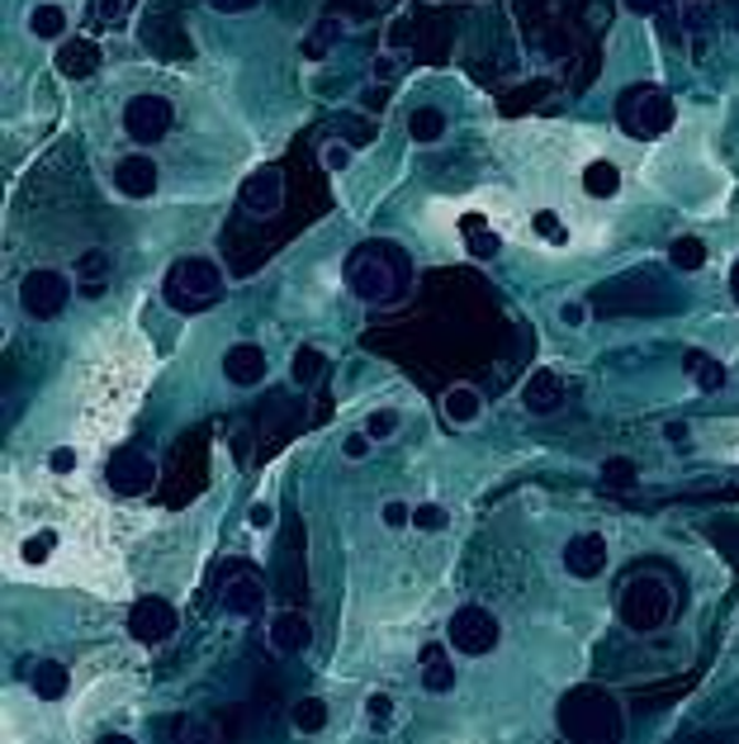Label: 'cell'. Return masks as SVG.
<instances>
[{"label":"cell","mask_w":739,"mask_h":744,"mask_svg":"<svg viewBox=\"0 0 739 744\" xmlns=\"http://www.w3.org/2000/svg\"><path fill=\"white\" fill-rule=\"evenodd\" d=\"M442 413L450 427H475L483 418V393L475 385H450L442 393Z\"/></svg>","instance_id":"obj_20"},{"label":"cell","mask_w":739,"mask_h":744,"mask_svg":"<svg viewBox=\"0 0 739 744\" xmlns=\"http://www.w3.org/2000/svg\"><path fill=\"white\" fill-rule=\"evenodd\" d=\"M346 290H351L360 304H389L399 294V261L394 251L370 242V247H356L346 257Z\"/></svg>","instance_id":"obj_4"},{"label":"cell","mask_w":739,"mask_h":744,"mask_svg":"<svg viewBox=\"0 0 739 744\" xmlns=\"http://www.w3.org/2000/svg\"><path fill=\"white\" fill-rule=\"evenodd\" d=\"M176 744H218V725L204 716H181L176 721Z\"/></svg>","instance_id":"obj_32"},{"label":"cell","mask_w":739,"mask_h":744,"mask_svg":"<svg viewBox=\"0 0 739 744\" xmlns=\"http://www.w3.org/2000/svg\"><path fill=\"white\" fill-rule=\"evenodd\" d=\"M123 14H129V0H96V6H90V20H96L100 29L123 24Z\"/></svg>","instance_id":"obj_39"},{"label":"cell","mask_w":739,"mask_h":744,"mask_svg":"<svg viewBox=\"0 0 739 744\" xmlns=\"http://www.w3.org/2000/svg\"><path fill=\"white\" fill-rule=\"evenodd\" d=\"M67 24H72V14L62 10V6H53V0L34 6V10H29V20H24L29 39H39V43H67Z\"/></svg>","instance_id":"obj_21"},{"label":"cell","mask_w":739,"mask_h":744,"mask_svg":"<svg viewBox=\"0 0 739 744\" xmlns=\"http://www.w3.org/2000/svg\"><path fill=\"white\" fill-rule=\"evenodd\" d=\"M100 261H105V257H100V251H86V257H81V276H86V294H100V280H96V276H100Z\"/></svg>","instance_id":"obj_47"},{"label":"cell","mask_w":739,"mask_h":744,"mask_svg":"<svg viewBox=\"0 0 739 744\" xmlns=\"http://www.w3.org/2000/svg\"><path fill=\"white\" fill-rule=\"evenodd\" d=\"M711 546H720L730 560H739V527H735V521H720V527H711Z\"/></svg>","instance_id":"obj_43"},{"label":"cell","mask_w":739,"mask_h":744,"mask_svg":"<svg viewBox=\"0 0 739 744\" xmlns=\"http://www.w3.org/2000/svg\"><path fill=\"white\" fill-rule=\"evenodd\" d=\"M171 123H176V109H171L166 95H133L129 105H123V133H129L138 148H156Z\"/></svg>","instance_id":"obj_8"},{"label":"cell","mask_w":739,"mask_h":744,"mask_svg":"<svg viewBox=\"0 0 739 744\" xmlns=\"http://www.w3.org/2000/svg\"><path fill=\"white\" fill-rule=\"evenodd\" d=\"M53 550H57V531H34L20 546V556H24V564H43V560H53Z\"/></svg>","instance_id":"obj_36"},{"label":"cell","mask_w":739,"mask_h":744,"mask_svg":"<svg viewBox=\"0 0 739 744\" xmlns=\"http://www.w3.org/2000/svg\"><path fill=\"white\" fill-rule=\"evenodd\" d=\"M209 6H224V10H251L257 0H209Z\"/></svg>","instance_id":"obj_50"},{"label":"cell","mask_w":739,"mask_h":744,"mask_svg":"<svg viewBox=\"0 0 739 744\" xmlns=\"http://www.w3.org/2000/svg\"><path fill=\"white\" fill-rule=\"evenodd\" d=\"M683 370L697 379V389H702V393H716V389H726V385H730V370L720 366V360H711L706 352H687V356H683Z\"/></svg>","instance_id":"obj_26"},{"label":"cell","mask_w":739,"mask_h":744,"mask_svg":"<svg viewBox=\"0 0 739 744\" xmlns=\"http://www.w3.org/2000/svg\"><path fill=\"white\" fill-rule=\"evenodd\" d=\"M422 688H427L432 698H446V692H455V659H450V645L446 640L422 645Z\"/></svg>","instance_id":"obj_17"},{"label":"cell","mask_w":739,"mask_h":744,"mask_svg":"<svg viewBox=\"0 0 739 744\" xmlns=\"http://www.w3.org/2000/svg\"><path fill=\"white\" fill-rule=\"evenodd\" d=\"M450 521V513L442 508V503H417L413 508V531H442Z\"/></svg>","instance_id":"obj_37"},{"label":"cell","mask_w":739,"mask_h":744,"mask_svg":"<svg viewBox=\"0 0 739 744\" xmlns=\"http://www.w3.org/2000/svg\"><path fill=\"white\" fill-rule=\"evenodd\" d=\"M517 399H522V408L526 413H550V408H559V399H564V379L555 375V370H531L526 375V385H522V393H517Z\"/></svg>","instance_id":"obj_19"},{"label":"cell","mask_w":739,"mask_h":744,"mask_svg":"<svg viewBox=\"0 0 739 744\" xmlns=\"http://www.w3.org/2000/svg\"><path fill=\"white\" fill-rule=\"evenodd\" d=\"M224 612H228V616H238V622H251V616H261V612H265V589H261V579L232 574V579L224 583Z\"/></svg>","instance_id":"obj_16"},{"label":"cell","mask_w":739,"mask_h":744,"mask_svg":"<svg viewBox=\"0 0 739 744\" xmlns=\"http://www.w3.org/2000/svg\"><path fill=\"white\" fill-rule=\"evenodd\" d=\"M218 294H224V271H218L214 257H181V261H171V271L162 280V299L176 313H204Z\"/></svg>","instance_id":"obj_2"},{"label":"cell","mask_w":739,"mask_h":744,"mask_svg":"<svg viewBox=\"0 0 739 744\" xmlns=\"http://www.w3.org/2000/svg\"><path fill=\"white\" fill-rule=\"evenodd\" d=\"M730 290H735V299H739V261H735V271H730Z\"/></svg>","instance_id":"obj_53"},{"label":"cell","mask_w":739,"mask_h":744,"mask_svg":"<svg viewBox=\"0 0 739 744\" xmlns=\"http://www.w3.org/2000/svg\"><path fill=\"white\" fill-rule=\"evenodd\" d=\"M105 484H109V494H119V498H143L152 494V484H156V465H152V455L143 451H115L105 461Z\"/></svg>","instance_id":"obj_9"},{"label":"cell","mask_w":739,"mask_h":744,"mask_svg":"<svg viewBox=\"0 0 739 744\" xmlns=\"http://www.w3.org/2000/svg\"><path fill=\"white\" fill-rule=\"evenodd\" d=\"M394 716H399V702L389 698V692H370L366 698V725L374 735H389L394 731Z\"/></svg>","instance_id":"obj_29"},{"label":"cell","mask_w":739,"mask_h":744,"mask_svg":"<svg viewBox=\"0 0 739 744\" xmlns=\"http://www.w3.org/2000/svg\"><path fill=\"white\" fill-rule=\"evenodd\" d=\"M318 162H323L327 171H333V176H341V171H351V162H356V148H351V142H341V138H333V142H323Z\"/></svg>","instance_id":"obj_35"},{"label":"cell","mask_w":739,"mask_h":744,"mask_svg":"<svg viewBox=\"0 0 739 744\" xmlns=\"http://www.w3.org/2000/svg\"><path fill=\"white\" fill-rule=\"evenodd\" d=\"M640 479V465L631 461V455H607L602 461V484H611V488H631Z\"/></svg>","instance_id":"obj_33"},{"label":"cell","mask_w":739,"mask_h":744,"mask_svg":"<svg viewBox=\"0 0 739 744\" xmlns=\"http://www.w3.org/2000/svg\"><path fill=\"white\" fill-rule=\"evenodd\" d=\"M265 370H271V360H265V352H261L257 342H232L228 352H224V375H228L238 389L261 385Z\"/></svg>","instance_id":"obj_15"},{"label":"cell","mask_w":739,"mask_h":744,"mask_svg":"<svg viewBox=\"0 0 739 744\" xmlns=\"http://www.w3.org/2000/svg\"><path fill=\"white\" fill-rule=\"evenodd\" d=\"M313 645V622L304 612H280L271 622V650L275 655H304Z\"/></svg>","instance_id":"obj_18"},{"label":"cell","mask_w":739,"mask_h":744,"mask_svg":"<svg viewBox=\"0 0 739 744\" xmlns=\"http://www.w3.org/2000/svg\"><path fill=\"white\" fill-rule=\"evenodd\" d=\"M232 451H238V465H247V436H232Z\"/></svg>","instance_id":"obj_52"},{"label":"cell","mask_w":739,"mask_h":744,"mask_svg":"<svg viewBox=\"0 0 739 744\" xmlns=\"http://www.w3.org/2000/svg\"><path fill=\"white\" fill-rule=\"evenodd\" d=\"M446 129H450V123H446V115H442L436 105H417L413 115H407V138H413L417 148H432V142H442Z\"/></svg>","instance_id":"obj_23"},{"label":"cell","mask_w":739,"mask_h":744,"mask_svg":"<svg viewBox=\"0 0 739 744\" xmlns=\"http://www.w3.org/2000/svg\"><path fill=\"white\" fill-rule=\"evenodd\" d=\"M498 640H502V626H498V616H493L489 607L465 603V607H455V612H450L446 645H450L455 655L483 659V655H493V650H498Z\"/></svg>","instance_id":"obj_6"},{"label":"cell","mask_w":739,"mask_h":744,"mask_svg":"<svg viewBox=\"0 0 739 744\" xmlns=\"http://www.w3.org/2000/svg\"><path fill=\"white\" fill-rule=\"evenodd\" d=\"M67 304H72V280L62 276V271H53V266H34V271H24V280H20V309L29 313V319L48 323Z\"/></svg>","instance_id":"obj_7"},{"label":"cell","mask_w":739,"mask_h":744,"mask_svg":"<svg viewBox=\"0 0 739 744\" xmlns=\"http://www.w3.org/2000/svg\"><path fill=\"white\" fill-rule=\"evenodd\" d=\"M692 427L687 422H664V441H687Z\"/></svg>","instance_id":"obj_49"},{"label":"cell","mask_w":739,"mask_h":744,"mask_svg":"<svg viewBox=\"0 0 739 744\" xmlns=\"http://www.w3.org/2000/svg\"><path fill=\"white\" fill-rule=\"evenodd\" d=\"M531 228H536L541 237H545V242H569V233H564V224H559V214L555 209H536V214H531Z\"/></svg>","instance_id":"obj_38"},{"label":"cell","mask_w":739,"mask_h":744,"mask_svg":"<svg viewBox=\"0 0 739 744\" xmlns=\"http://www.w3.org/2000/svg\"><path fill=\"white\" fill-rule=\"evenodd\" d=\"M323 366H327V356L318 352V346H298V352L290 356V379H298V385H308V379H318L323 375Z\"/></svg>","instance_id":"obj_30"},{"label":"cell","mask_w":739,"mask_h":744,"mask_svg":"<svg viewBox=\"0 0 739 744\" xmlns=\"http://www.w3.org/2000/svg\"><path fill=\"white\" fill-rule=\"evenodd\" d=\"M337 39H341V24H337V20H323V24H318V34H308V39H304V57H308V62H323V57H327V47H333Z\"/></svg>","instance_id":"obj_34"},{"label":"cell","mask_w":739,"mask_h":744,"mask_svg":"<svg viewBox=\"0 0 739 744\" xmlns=\"http://www.w3.org/2000/svg\"><path fill=\"white\" fill-rule=\"evenodd\" d=\"M389 100H394V90H389L384 82H370L366 90H360V109H370V115H380V109H389Z\"/></svg>","instance_id":"obj_41"},{"label":"cell","mask_w":739,"mask_h":744,"mask_svg":"<svg viewBox=\"0 0 739 744\" xmlns=\"http://www.w3.org/2000/svg\"><path fill=\"white\" fill-rule=\"evenodd\" d=\"M76 465H81L76 446H57V451H48V470H53V474H76Z\"/></svg>","instance_id":"obj_46"},{"label":"cell","mask_w":739,"mask_h":744,"mask_svg":"<svg viewBox=\"0 0 739 744\" xmlns=\"http://www.w3.org/2000/svg\"><path fill=\"white\" fill-rule=\"evenodd\" d=\"M617 616L631 636H654L673 622V589L659 574H635L617 597Z\"/></svg>","instance_id":"obj_3"},{"label":"cell","mask_w":739,"mask_h":744,"mask_svg":"<svg viewBox=\"0 0 739 744\" xmlns=\"http://www.w3.org/2000/svg\"><path fill=\"white\" fill-rule=\"evenodd\" d=\"M380 517H384V527H389V531L413 527V508H407V503H399V498H394V503H384V513H380Z\"/></svg>","instance_id":"obj_45"},{"label":"cell","mask_w":739,"mask_h":744,"mask_svg":"<svg viewBox=\"0 0 739 744\" xmlns=\"http://www.w3.org/2000/svg\"><path fill=\"white\" fill-rule=\"evenodd\" d=\"M290 725H294L298 735H318L323 725H327V702L323 698H298L290 707Z\"/></svg>","instance_id":"obj_28"},{"label":"cell","mask_w":739,"mask_h":744,"mask_svg":"<svg viewBox=\"0 0 739 744\" xmlns=\"http://www.w3.org/2000/svg\"><path fill=\"white\" fill-rule=\"evenodd\" d=\"M621 190V166L607 162V157H597V162L584 166V195L588 200H617Z\"/></svg>","instance_id":"obj_24"},{"label":"cell","mask_w":739,"mask_h":744,"mask_svg":"<svg viewBox=\"0 0 739 744\" xmlns=\"http://www.w3.org/2000/svg\"><path fill=\"white\" fill-rule=\"evenodd\" d=\"M564 574H569L574 583H593V579H602L607 574V564H611V546H607V536L602 531H578L564 541Z\"/></svg>","instance_id":"obj_10"},{"label":"cell","mask_w":739,"mask_h":744,"mask_svg":"<svg viewBox=\"0 0 739 744\" xmlns=\"http://www.w3.org/2000/svg\"><path fill=\"white\" fill-rule=\"evenodd\" d=\"M669 266H673V271H702V266H706V242H702V237H692V233H683V237H673V242H669Z\"/></svg>","instance_id":"obj_27"},{"label":"cell","mask_w":739,"mask_h":744,"mask_svg":"<svg viewBox=\"0 0 739 744\" xmlns=\"http://www.w3.org/2000/svg\"><path fill=\"white\" fill-rule=\"evenodd\" d=\"M156 185H162V171H156L148 152H129L115 162V190L123 200H152Z\"/></svg>","instance_id":"obj_13"},{"label":"cell","mask_w":739,"mask_h":744,"mask_svg":"<svg viewBox=\"0 0 739 744\" xmlns=\"http://www.w3.org/2000/svg\"><path fill=\"white\" fill-rule=\"evenodd\" d=\"M399 427H403V418H399V408H374V413L366 418V427H360V432H366L374 446H380V441H389V436H399Z\"/></svg>","instance_id":"obj_31"},{"label":"cell","mask_w":739,"mask_h":744,"mask_svg":"<svg viewBox=\"0 0 739 744\" xmlns=\"http://www.w3.org/2000/svg\"><path fill=\"white\" fill-rule=\"evenodd\" d=\"M621 6L631 10V14H654V10H664L669 0H621Z\"/></svg>","instance_id":"obj_48"},{"label":"cell","mask_w":739,"mask_h":744,"mask_svg":"<svg viewBox=\"0 0 739 744\" xmlns=\"http://www.w3.org/2000/svg\"><path fill=\"white\" fill-rule=\"evenodd\" d=\"M427 6H442V0H427Z\"/></svg>","instance_id":"obj_54"},{"label":"cell","mask_w":739,"mask_h":744,"mask_svg":"<svg viewBox=\"0 0 739 744\" xmlns=\"http://www.w3.org/2000/svg\"><path fill=\"white\" fill-rule=\"evenodd\" d=\"M460 233H465V251H469L475 261H493L498 251H502V237H498L489 224H483L479 214H469L465 224H460Z\"/></svg>","instance_id":"obj_25"},{"label":"cell","mask_w":739,"mask_h":744,"mask_svg":"<svg viewBox=\"0 0 739 744\" xmlns=\"http://www.w3.org/2000/svg\"><path fill=\"white\" fill-rule=\"evenodd\" d=\"M238 204L251 218H275L280 204H285V171L280 166L251 171V176L242 181V190H238Z\"/></svg>","instance_id":"obj_12"},{"label":"cell","mask_w":739,"mask_h":744,"mask_svg":"<svg viewBox=\"0 0 739 744\" xmlns=\"http://www.w3.org/2000/svg\"><path fill=\"white\" fill-rule=\"evenodd\" d=\"M559 327H569V332H584L588 327V304H584V299H564V304H559Z\"/></svg>","instance_id":"obj_40"},{"label":"cell","mask_w":739,"mask_h":744,"mask_svg":"<svg viewBox=\"0 0 739 744\" xmlns=\"http://www.w3.org/2000/svg\"><path fill=\"white\" fill-rule=\"evenodd\" d=\"M96 744H133V740H129V735H119V731H109V735H100Z\"/></svg>","instance_id":"obj_51"},{"label":"cell","mask_w":739,"mask_h":744,"mask_svg":"<svg viewBox=\"0 0 739 744\" xmlns=\"http://www.w3.org/2000/svg\"><path fill=\"white\" fill-rule=\"evenodd\" d=\"M555 721L569 744H621V735H626L621 702L611 698L607 688H593V683L564 692Z\"/></svg>","instance_id":"obj_1"},{"label":"cell","mask_w":739,"mask_h":744,"mask_svg":"<svg viewBox=\"0 0 739 744\" xmlns=\"http://www.w3.org/2000/svg\"><path fill=\"white\" fill-rule=\"evenodd\" d=\"M53 67H57V76H67V82H86V76L100 72V43L72 34L67 43H57Z\"/></svg>","instance_id":"obj_14"},{"label":"cell","mask_w":739,"mask_h":744,"mask_svg":"<svg viewBox=\"0 0 739 744\" xmlns=\"http://www.w3.org/2000/svg\"><path fill=\"white\" fill-rule=\"evenodd\" d=\"M67 669H62L57 659H39V664H29V692H34L39 702H62L67 698Z\"/></svg>","instance_id":"obj_22"},{"label":"cell","mask_w":739,"mask_h":744,"mask_svg":"<svg viewBox=\"0 0 739 744\" xmlns=\"http://www.w3.org/2000/svg\"><path fill=\"white\" fill-rule=\"evenodd\" d=\"M617 123L635 142H654L673 129V95L659 90V86H626L621 100H617Z\"/></svg>","instance_id":"obj_5"},{"label":"cell","mask_w":739,"mask_h":744,"mask_svg":"<svg viewBox=\"0 0 739 744\" xmlns=\"http://www.w3.org/2000/svg\"><path fill=\"white\" fill-rule=\"evenodd\" d=\"M275 517H280V513H275V503H265V498H261V503H251V508H247V527H251V531H271V527H275Z\"/></svg>","instance_id":"obj_42"},{"label":"cell","mask_w":739,"mask_h":744,"mask_svg":"<svg viewBox=\"0 0 739 744\" xmlns=\"http://www.w3.org/2000/svg\"><path fill=\"white\" fill-rule=\"evenodd\" d=\"M370 446H374V441H370L366 432H351V436H346V441H341V461H351V465H360V461H366V455H370Z\"/></svg>","instance_id":"obj_44"},{"label":"cell","mask_w":739,"mask_h":744,"mask_svg":"<svg viewBox=\"0 0 739 744\" xmlns=\"http://www.w3.org/2000/svg\"><path fill=\"white\" fill-rule=\"evenodd\" d=\"M176 626H181V612L166 597H143V603L129 607V636L138 645H162L176 636Z\"/></svg>","instance_id":"obj_11"}]
</instances>
